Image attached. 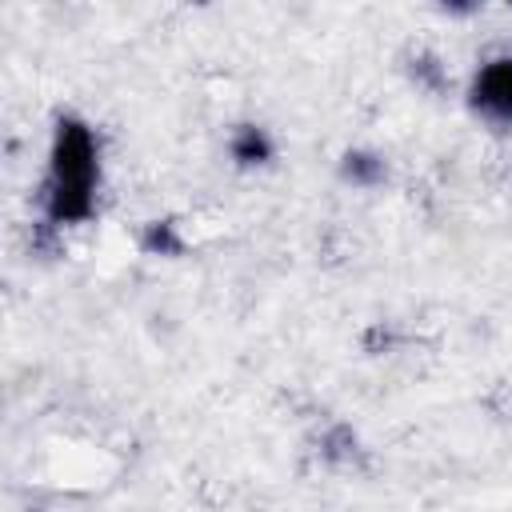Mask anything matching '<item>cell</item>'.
Segmentation results:
<instances>
[{"label": "cell", "mask_w": 512, "mask_h": 512, "mask_svg": "<svg viewBox=\"0 0 512 512\" xmlns=\"http://www.w3.org/2000/svg\"><path fill=\"white\" fill-rule=\"evenodd\" d=\"M96 136L84 120H60L48 152V216L56 224H80L96 204Z\"/></svg>", "instance_id": "cell-1"}, {"label": "cell", "mask_w": 512, "mask_h": 512, "mask_svg": "<svg viewBox=\"0 0 512 512\" xmlns=\"http://www.w3.org/2000/svg\"><path fill=\"white\" fill-rule=\"evenodd\" d=\"M144 244H148L152 252H176V248H180L176 236H172V224H160V220L148 228V240H144Z\"/></svg>", "instance_id": "cell-5"}, {"label": "cell", "mask_w": 512, "mask_h": 512, "mask_svg": "<svg viewBox=\"0 0 512 512\" xmlns=\"http://www.w3.org/2000/svg\"><path fill=\"white\" fill-rule=\"evenodd\" d=\"M380 172H384V164H380L376 156H368V152H348V164H344V176H348V180L372 184Z\"/></svg>", "instance_id": "cell-4"}, {"label": "cell", "mask_w": 512, "mask_h": 512, "mask_svg": "<svg viewBox=\"0 0 512 512\" xmlns=\"http://www.w3.org/2000/svg\"><path fill=\"white\" fill-rule=\"evenodd\" d=\"M232 156H236L240 164H264V160L272 156V140L264 136V128L244 124V128L232 136Z\"/></svg>", "instance_id": "cell-3"}, {"label": "cell", "mask_w": 512, "mask_h": 512, "mask_svg": "<svg viewBox=\"0 0 512 512\" xmlns=\"http://www.w3.org/2000/svg\"><path fill=\"white\" fill-rule=\"evenodd\" d=\"M472 104L492 120H512V56H496L476 72Z\"/></svg>", "instance_id": "cell-2"}]
</instances>
